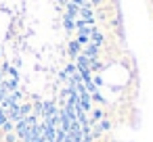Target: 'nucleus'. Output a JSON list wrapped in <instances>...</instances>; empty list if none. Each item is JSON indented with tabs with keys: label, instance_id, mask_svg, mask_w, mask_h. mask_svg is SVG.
Returning <instances> with one entry per match:
<instances>
[{
	"label": "nucleus",
	"instance_id": "obj_1",
	"mask_svg": "<svg viewBox=\"0 0 153 142\" xmlns=\"http://www.w3.org/2000/svg\"><path fill=\"white\" fill-rule=\"evenodd\" d=\"M7 123V117H4V111H0V125Z\"/></svg>",
	"mask_w": 153,
	"mask_h": 142
}]
</instances>
